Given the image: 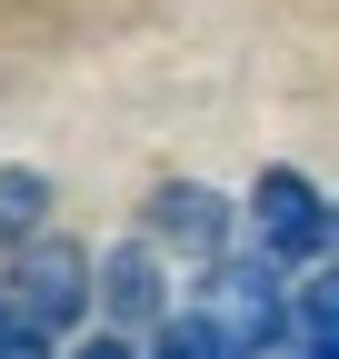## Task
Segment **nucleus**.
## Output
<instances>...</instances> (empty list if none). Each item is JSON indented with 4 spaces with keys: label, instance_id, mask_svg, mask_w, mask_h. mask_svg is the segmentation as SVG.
<instances>
[{
    "label": "nucleus",
    "instance_id": "obj_1",
    "mask_svg": "<svg viewBox=\"0 0 339 359\" xmlns=\"http://www.w3.org/2000/svg\"><path fill=\"white\" fill-rule=\"evenodd\" d=\"M0 309H11V320H30L40 339L70 330V320H90V309H100V259L80 250V240H50V230H40L30 250H11Z\"/></svg>",
    "mask_w": 339,
    "mask_h": 359
},
{
    "label": "nucleus",
    "instance_id": "obj_2",
    "mask_svg": "<svg viewBox=\"0 0 339 359\" xmlns=\"http://www.w3.org/2000/svg\"><path fill=\"white\" fill-rule=\"evenodd\" d=\"M230 200L209 190V180H160L150 190V210H140V240L160 250V259H190V269H220L230 259Z\"/></svg>",
    "mask_w": 339,
    "mask_h": 359
},
{
    "label": "nucleus",
    "instance_id": "obj_3",
    "mask_svg": "<svg viewBox=\"0 0 339 359\" xmlns=\"http://www.w3.org/2000/svg\"><path fill=\"white\" fill-rule=\"evenodd\" d=\"M249 230H260V259H319V250H329V200L310 190L300 170H260Z\"/></svg>",
    "mask_w": 339,
    "mask_h": 359
},
{
    "label": "nucleus",
    "instance_id": "obj_4",
    "mask_svg": "<svg viewBox=\"0 0 339 359\" xmlns=\"http://www.w3.org/2000/svg\"><path fill=\"white\" fill-rule=\"evenodd\" d=\"M100 309H110L120 330H140V320H160V309H170V269H160L150 240H130V250L100 259Z\"/></svg>",
    "mask_w": 339,
    "mask_h": 359
},
{
    "label": "nucleus",
    "instance_id": "obj_5",
    "mask_svg": "<svg viewBox=\"0 0 339 359\" xmlns=\"http://www.w3.org/2000/svg\"><path fill=\"white\" fill-rule=\"evenodd\" d=\"M150 359H249V349L220 330V309H190V320H160Z\"/></svg>",
    "mask_w": 339,
    "mask_h": 359
},
{
    "label": "nucleus",
    "instance_id": "obj_6",
    "mask_svg": "<svg viewBox=\"0 0 339 359\" xmlns=\"http://www.w3.org/2000/svg\"><path fill=\"white\" fill-rule=\"evenodd\" d=\"M40 210H50V180H40V170H0V240H11V250L40 240Z\"/></svg>",
    "mask_w": 339,
    "mask_h": 359
},
{
    "label": "nucleus",
    "instance_id": "obj_7",
    "mask_svg": "<svg viewBox=\"0 0 339 359\" xmlns=\"http://www.w3.org/2000/svg\"><path fill=\"white\" fill-rule=\"evenodd\" d=\"M310 320H339V200H329V269H319V280H310Z\"/></svg>",
    "mask_w": 339,
    "mask_h": 359
},
{
    "label": "nucleus",
    "instance_id": "obj_8",
    "mask_svg": "<svg viewBox=\"0 0 339 359\" xmlns=\"http://www.w3.org/2000/svg\"><path fill=\"white\" fill-rule=\"evenodd\" d=\"M0 359H50V339H40L30 320H11V309H0Z\"/></svg>",
    "mask_w": 339,
    "mask_h": 359
},
{
    "label": "nucleus",
    "instance_id": "obj_9",
    "mask_svg": "<svg viewBox=\"0 0 339 359\" xmlns=\"http://www.w3.org/2000/svg\"><path fill=\"white\" fill-rule=\"evenodd\" d=\"M289 359H339V320H310V339L289 349Z\"/></svg>",
    "mask_w": 339,
    "mask_h": 359
},
{
    "label": "nucleus",
    "instance_id": "obj_10",
    "mask_svg": "<svg viewBox=\"0 0 339 359\" xmlns=\"http://www.w3.org/2000/svg\"><path fill=\"white\" fill-rule=\"evenodd\" d=\"M70 359H140V349H130V339H120V330H100V339H80Z\"/></svg>",
    "mask_w": 339,
    "mask_h": 359
}]
</instances>
